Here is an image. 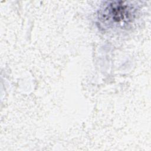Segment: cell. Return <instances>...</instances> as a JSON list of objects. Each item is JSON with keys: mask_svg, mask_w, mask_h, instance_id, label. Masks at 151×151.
Masks as SVG:
<instances>
[{"mask_svg": "<svg viewBox=\"0 0 151 151\" xmlns=\"http://www.w3.org/2000/svg\"><path fill=\"white\" fill-rule=\"evenodd\" d=\"M136 8L126 1H107L99 10L98 19L104 28H123L134 19Z\"/></svg>", "mask_w": 151, "mask_h": 151, "instance_id": "cell-1", "label": "cell"}]
</instances>
